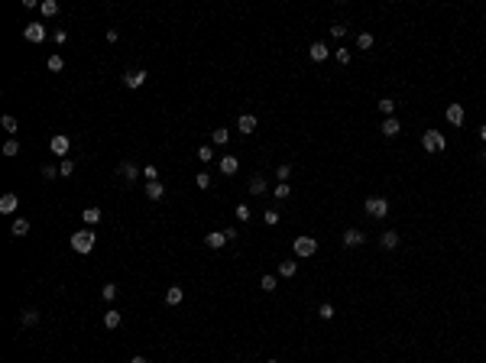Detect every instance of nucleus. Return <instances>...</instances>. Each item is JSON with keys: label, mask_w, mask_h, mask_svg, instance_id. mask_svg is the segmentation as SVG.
Wrapping results in <instances>:
<instances>
[{"label": "nucleus", "mask_w": 486, "mask_h": 363, "mask_svg": "<svg viewBox=\"0 0 486 363\" xmlns=\"http://www.w3.org/2000/svg\"><path fill=\"white\" fill-rule=\"evenodd\" d=\"M49 146H52V153H56V156H68V149H72V143H68V136H52V143H49Z\"/></svg>", "instance_id": "9d476101"}, {"label": "nucleus", "mask_w": 486, "mask_h": 363, "mask_svg": "<svg viewBox=\"0 0 486 363\" xmlns=\"http://www.w3.org/2000/svg\"><path fill=\"white\" fill-rule=\"evenodd\" d=\"M399 130H402V123L395 120V117H386V120H382V136H399Z\"/></svg>", "instance_id": "6ab92c4d"}, {"label": "nucleus", "mask_w": 486, "mask_h": 363, "mask_svg": "<svg viewBox=\"0 0 486 363\" xmlns=\"http://www.w3.org/2000/svg\"><path fill=\"white\" fill-rule=\"evenodd\" d=\"M237 127H240V133H253V130H256V117H253V114H240Z\"/></svg>", "instance_id": "aec40b11"}, {"label": "nucleus", "mask_w": 486, "mask_h": 363, "mask_svg": "<svg viewBox=\"0 0 486 363\" xmlns=\"http://www.w3.org/2000/svg\"><path fill=\"white\" fill-rule=\"evenodd\" d=\"M162 195H166V188H162V182H146V198H149V201H159Z\"/></svg>", "instance_id": "a211bd4d"}, {"label": "nucleus", "mask_w": 486, "mask_h": 363, "mask_svg": "<svg viewBox=\"0 0 486 363\" xmlns=\"http://www.w3.org/2000/svg\"><path fill=\"white\" fill-rule=\"evenodd\" d=\"M23 36L30 39V43H43V39H46V26L43 23H26Z\"/></svg>", "instance_id": "0eeeda50"}, {"label": "nucleus", "mask_w": 486, "mask_h": 363, "mask_svg": "<svg viewBox=\"0 0 486 363\" xmlns=\"http://www.w3.org/2000/svg\"><path fill=\"white\" fill-rule=\"evenodd\" d=\"M363 211L373 217V221H382V217L389 214V201H386V198H379V195H373V198H366V201H363Z\"/></svg>", "instance_id": "f03ea898"}, {"label": "nucleus", "mask_w": 486, "mask_h": 363, "mask_svg": "<svg viewBox=\"0 0 486 363\" xmlns=\"http://www.w3.org/2000/svg\"><path fill=\"white\" fill-rule=\"evenodd\" d=\"M46 65H49V72H62V68H65V59H62V56H49Z\"/></svg>", "instance_id": "2f4dec72"}, {"label": "nucleus", "mask_w": 486, "mask_h": 363, "mask_svg": "<svg viewBox=\"0 0 486 363\" xmlns=\"http://www.w3.org/2000/svg\"><path fill=\"white\" fill-rule=\"evenodd\" d=\"M182 298H185V292H182V285H169V292H166V305H182Z\"/></svg>", "instance_id": "2eb2a0df"}, {"label": "nucleus", "mask_w": 486, "mask_h": 363, "mask_svg": "<svg viewBox=\"0 0 486 363\" xmlns=\"http://www.w3.org/2000/svg\"><path fill=\"white\" fill-rule=\"evenodd\" d=\"M10 234L13 237H26V234H30V221H26V217H17L13 227H10Z\"/></svg>", "instance_id": "4be33fe9"}, {"label": "nucleus", "mask_w": 486, "mask_h": 363, "mask_svg": "<svg viewBox=\"0 0 486 363\" xmlns=\"http://www.w3.org/2000/svg\"><path fill=\"white\" fill-rule=\"evenodd\" d=\"M146 78H149V75L143 72V68H133V72H123V85H127V88H143V85H146Z\"/></svg>", "instance_id": "39448f33"}, {"label": "nucleus", "mask_w": 486, "mask_h": 363, "mask_svg": "<svg viewBox=\"0 0 486 363\" xmlns=\"http://www.w3.org/2000/svg\"><path fill=\"white\" fill-rule=\"evenodd\" d=\"M211 143H217V146H227V143H230V133H227V130H214V133H211Z\"/></svg>", "instance_id": "a878e982"}, {"label": "nucleus", "mask_w": 486, "mask_h": 363, "mask_svg": "<svg viewBox=\"0 0 486 363\" xmlns=\"http://www.w3.org/2000/svg\"><path fill=\"white\" fill-rule=\"evenodd\" d=\"M379 246L382 250H395V246H399V230H386V234L379 237Z\"/></svg>", "instance_id": "4468645a"}, {"label": "nucleus", "mask_w": 486, "mask_h": 363, "mask_svg": "<svg viewBox=\"0 0 486 363\" xmlns=\"http://www.w3.org/2000/svg\"><path fill=\"white\" fill-rule=\"evenodd\" d=\"M227 240H230L227 230H211V234L204 237V246H211V250H221V246L227 243Z\"/></svg>", "instance_id": "423d86ee"}, {"label": "nucleus", "mask_w": 486, "mask_h": 363, "mask_svg": "<svg viewBox=\"0 0 486 363\" xmlns=\"http://www.w3.org/2000/svg\"><path fill=\"white\" fill-rule=\"evenodd\" d=\"M444 117H447V123H454V127H463V117H467V114H463L460 104H450L447 111H444Z\"/></svg>", "instance_id": "1a4fd4ad"}, {"label": "nucleus", "mask_w": 486, "mask_h": 363, "mask_svg": "<svg viewBox=\"0 0 486 363\" xmlns=\"http://www.w3.org/2000/svg\"><path fill=\"white\" fill-rule=\"evenodd\" d=\"M334 56H337V62H340V65H350V59H353V52H350V49H344V46H340V49H337V52H334Z\"/></svg>", "instance_id": "72a5a7b5"}, {"label": "nucleus", "mask_w": 486, "mask_h": 363, "mask_svg": "<svg viewBox=\"0 0 486 363\" xmlns=\"http://www.w3.org/2000/svg\"><path fill=\"white\" fill-rule=\"evenodd\" d=\"M292 250H295L298 259H308V256H314V253H318V240H314V237H295Z\"/></svg>", "instance_id": "20e7f679"}, {"label": "nucleus", "mask_w": 486, "mask_h": 363, "mask_svg": "<svg viewBox=\"0 0 486 363\" xmlns=\"http://www.w3.org/2000/svg\"><path fill=\"white\" fill-rule=\"evenodd\" d=\"M357 46H360V49H373V33H360Z\"/></svg>", "instance_id": "473e14b6"}, {"label": "nucleus", "mask_w": 486, "mask_h": 363, "mask_svg": "<svg viewBox=\"0 0 486 363\" xmlns=\"http://www.w3.org/2000/svg\"><path fill=\"white\" fill-rule=\"evenodd\" d=\"M263 221L269 224V227H276V224H279V211H266V217H263Z\"/></svg>", "instance_id": "a18cd8bd"}, {"label": "nucleus", "mask_w": 486, "mask_h": 363, "mask_svg": "<svg viewBox=\"0 0 486 363\" xmlns=\"http://www.w3.org/2000/svg\"><path fill=\"white\" fill-rule=\"evenodd\" d=\"M198 159H201V162H211V159H214V149H211V146H201V149H198Z\"/></svg>", "instance_id": "58836bf2"}, {"label": "nucleus", "mask_w": 486, "mask_h": 363, "mask_svg": "<svg viewBox=\"0 0 486 363\" xmlns=\"http://www.w3.org/2000/svg\"><path fill=\"white\" fill-rule=\"evenodd\" d=\"M289 195H292V185H289V182H279V185H276V201H285Z\"/></svg>", "instance_id": "cd10ccee"}, {"label": "nucleus", "mask_w": 486, "mask_h": 363, "mask_svg": "<svg viewBox=\"0 0 486 363\" xmlns=\"http://www.w3.org/2000/svg\"><path fill=\"white\" fill-rule=\"evenodd\" d=\"M17 153H20V143L17 140H7L4 143V156H17Z\"/></svg>", "instance_id": "e433bc0d"}, {"label": "nucleus", "mask_w": 486, "mask_h": 363, "mask_svg": "<svg viewBox=\"0 0 486 363\" xmlns=\"http://www.w3.org/2000/svg\"><path fill=\"white\" fill-rule=\"evenodd\" d=\"M130 363H149V360H146V357H143V353H136V357H133V360H130Z\"/></svg>", "instance_id": "de8ad7c7"}, {"label": "nucleus", "mask_w": 486, "mask_h": 363, "mask_svg": "<svg viewBox=\"0 0 486 363\" xmlns=\"http://www.w3.org/2000/svg\"><path fill=\"white\" fill-rule=\"evenodd\" d=\"M308 56H311V62H324L327 56H331V49H327V43H311Z\"/></svg>", "instance_id": "9b49d317"}, {"label": "nucleus", "mask_w": 486, "mask_h": 363, "mask_svg": "<svg viewBox=\"0 0 486 363\" xmlns=\"http://www.w3.org/2000/svg\"><path fill=\"white\" fill-rule=\"evenodd\" d=\"M117 172H120L127 182H136V179H140V166H136V162H130V159H127V162H120Z\"/></svg>", "instance_id": "6e6552de"}, {"label": "nucleus", "mask_w": 486, "mask_h": 363, "mask_svg": "<svg viewBox=\"0 0 486 363\" xmlns=\"http://www.w3.org/2000/svg\"><path fill=\"white\" fill-rule=\"evenodd\" d=\"M20 324H23V327L39 324V308H23V314H20Z\"/></svg>", "instance_id": "ddd939ff"}, {"label": "nucleus", "mask_w": 486, "mask_h": 363, "mask_svg": "<svg viewBox=\"0 0 486 363\" xmlns=\"http://www.w3.org/2000/svg\"><path fill=\"white\" fill-rule=\"evenodd\" d=\"M237 169H240L237 156H224V159H221V172L224 175H237Z\"/></svg>", "instance_id": "f3484780"}, {"label": "nucleus", "mask_w": 486, "mask_h": 363, "mask_svg": "<svg viewBox=\"0 0 486 363\" xmlns=\"http://www.w3.org/2000/svg\"><path fill=\"white\" fill-rule=\"evenodd\" d=\"M43 179H59V166H43Z\"/></svg>", "instance_id": "c03bdc74"}, {"label": "nucleus", "mask_w": 486, "mask_h": 363, "mask_svg": "<svg viewBox=\"0 0 486 363\" xmlns=\"http://www.w3.org/2000/svg\"><path fill=\"white\" fill-rule=\"evenodd\" d=\"M331 36L344 39V36H347V26H344V23H334V26H331Z\"/></svg>", "instance_id": "37998d69"}, {"label": "nucleus", "mask_w": 486, "mask_h": 363, "mask_svg": "<svg viewBox=\"0 0 486 363\" xmlns=\"http://www.w3.org/2000/svg\"><path fill=\"white\" fill-rule=\"evenodd\" d=\"M17 208H20V198L13 195V191L0 198V211H4V214H17Z\"/></svg>", "instance_id": "f8f14e48"}, {"label": "nucleus", "mask_w": 486, "mask_h": 363, "mask_svg": "<svg viewBox=\"0 0 486 363\" xmlns=\"http://www.w3.org/2000/svg\"><path fill=\"white\" fill-rule=\"evenodd\" d=\"M392 111H395V101L382 98V101H379V114H382V117H392Z\"/></svg>", "instance_id": "c756f323"}, {"label": "nucleus", "mask_w": 486, "mask_h": 363, "mask_svg": "<svg viewBox=\"0 0 486 363\" xmlns=\"http://www.w3.org/2000/svg\"><path fill=\"white\" fill-rule=\"evenodd\" d=\"M237 217H240V221H250V208H246V204H237Z\"/></svg>", "instance_id": "49530a36"}, {"label": "nucleus", "mask_w": 486, "mask_h": 363, "mask_svg": "<svg viewBox=\"0 0 486 363\" xmlns=\"http://www.w3.org/2000/svg\"><path fill=\"white\" fill-rule=\"evenodd\" d=\"M480 140L486 143V123H483V127H480Z\"/></svg>", "instance_id": "09e8293b"}, {"label": "nucleus", "mask_w": 486, "mask_h": 363, "mask_svg": "<svg viewBox=\"0 0 486 363\" xmlns=\"http://www.w3.org/2000/svg\"><path fill=\"white\" fill-rule=\"evenodd\" d=\"M120 321H123L120 311H107V314H104V324H107V327H120Z\"/></svg>", "instance_id": "c85d7f7f"}, {"label": "nucleus", "mask_w": 486, "mask_h": 363, "mask_svg": "<svg viewBox=\"0 0 486 363\" xmlns=\"http://www.w3.org/2000/svg\"><path fill=\"white\" fill-rule=\"evenodd\" d=\"M72 250L75 253H91L94 250V230H78V234H72Z\"/></svg>", "instance_id": "7ed1b4c3"}, {"label": "nucleus", "mask_w": 486, "mask_h": 363, "mask_svg": "<svg viewBox=\"0 0 486 363\" xmlns=\"http://www.w3.org/2000/svg\"><path fill=\"white\" fill-rule=\"evenodd\" d=\"M295 272H298L295 259H282V263H279V276H282V279H292Z\"/></svg>", "instance_id": "412c9836"}, {"label": "nucleus", "mask_w": 486, "mask_h": 363, "mask_svg": "<svg viewBox=\"0 0 486 363\" xmlns=\"http://www.w3.org/2000/svg\"><path fill=\"white\" fill-rule=\"evenodd\" d=\"M0 127H4L7 133H17V130H20V123H17V117H10V114H7V117L0 120Z\"/></svg>", "instance_id": "7c9ffc66"}, {"label": "nucleus", "mask_w": 486, "mask_h": 363, "mask_svg": "<svg viewBox=\"0 0 486 363\" xmlns=\"http://www.w3.org/2000/svg\"><path fill=\"white\" fill-rule=\"evenodd\" d=\"M143 175H146V182H159V169H156V166H146Z\"/></svg>", "instance_id": "ea45409f"}, {"label": "nucleus", "mask_w": 486, "mask_h": 363, "mask_svg": "<svg viewBox=\"0 0 486 363\" xmlns=\"http://www.w3.org/2000/svg\"><path fill=\"white\" fill-rule=\"evenodd\" d=\"M75 172V159H62V166H59V175L65 179V175H72Z\"/></svg>", "instance_id": "f704fd0d"}, {"label": "nucleus", "mask_w": 486, "mask_h": 363, "mask_svg": "<svg viewBox=\"0 0 486 363\" xmlns=\"http://www.w3.org/2000/svg\"><path fill=\"white\" fill-rule=\"evenodd\" d=\"M195 185H198V188H201V191H204V188H208V185H211V175H208V172H198V179H195Z\"/></svg>", "instance_id": "79ce46f5"}, {"label": "nucleus", "mask_w": 486, "mask_h": 363, "mask_svg": "<svg viewBox=\"0 0 486 363\" xmlns=\"http://www.w3.org/2000/svg\"><path fill=\"white\" fill-rule=\"evenodd\" d=\"M39 13H43V17H56L59 4H56V0H43V4H39Z\"/></svg>", "instance_id": "b1692460"}, {"label": "nucleus", "mask_w": 486, "mask_h": 363, "mask_svg": "<svg viewBox=\"0 0 486 363\" xmlns=\"http://www.w3.org/2000/svg\"><path fill=\"white\" fill-rule=\"evenodd\" d=\"M421 146H425L428 153H444V149H447V140H444L441 130H425V133H421Z\"/></svg>", "instance_id": "f257e3e1"}, {"label": "nucleus", "mask_w": 486, "mask_h": 363, "mask_svg": "<svg viewBox=\"0 0 486 363\" xmlns=\"http://www.w3.org/2000/svg\"><path fill=\"white\" fill-rule=\"evenodd\" d=\"M366 240V237L363 234H360V230L357 227H350V230H344V246H360V243H363Z\"/></svg>", "instance_id": "dca6fc26"}, {"label": "nucleus", "mask_w": 486, "mask_h": 363, "mask_svg": "<svg viewBox=\"0 0 486 363\" xmlns=\"http://www.w3.org/2000/svg\"><path fill=\"white\" fill-rule=\"evenodd\" d=\"M263 191H266V179L263 175H253L250 179V195H263Z\"/></svg>", "instance_id": "5701e85b"}, {"label": "nucleus", "mask_w": 486, "mask_h": 363, "mask_svg": "<svg viewBox=\"0 0 486 363\" xmlns=\"http://www.w3.org/2000/svg\"><path fill=\"white\" fill-rule=\"evenodd\" d=\"M101 295H104L107 302H114V298H117V285H114V282H107L104 289H101Z\"/></svg>", "instance_id": "c9c22d12"}, {"label": "nucleus", "mask_w": 486, "mask_h": 363, "mask_svg": "<svg viewBox=\"0 0 486 363\" xmlns=\"http://www.w3.org/2000/svg\"><path fill=\"white\" fill-rule=\"evenodd\" d=\"M318 314H321L324 321H331V318H334V305H331V302H324V305L318 308Z\"/></svg>", "instance_id": "4c0bfd02"}, {"label": "nucleus", "mask_w": 486, "mask_h": 363, "mask_svg": "<svg viewBox=\"0 0 486 363\" xmlns=\"http://www.w3.org/2000/svg\"><path fill=\"white\" fill-rule=\"evenodd\" d=\"M81 217H85V224H98L101 221V208H85Z\"/></svg>", "instance_id": "393cba45"}, {"label": "nucleus", "mask_w": 486, "mask_h": 363, "mask_svg": "<svg viewBox=\"0 0 486 363\" xmlns=\"http://www.w3.org/2000/svg\"><path fill=\"white\" fill-rule=\"evenodd\" d=\"M276 285H279L276 276H263V279H259V289H263V292H276Z\"/></svg>", "instance_id": "bb28decb"}, {"label": "nucleus", "mask_w": 486, "mask_h": 363, "mask_svg": "<svg viewBox=\"0 0 486 363\" xmlns=\"http://www.w3.org/2000/svg\"><path fill=\"white\" fill-rule=\"evenodd\" d=\"M266 363H279V360H266Z\"/></svg>", "instance_id": "8fccbe9b"}, {"label": "nucleus", "mask_w": 486, "mask_h": 363, "mask_svg": "<svg viewBox=\"0 0 486 363\" xmlns=\"http://www.w3.org/2000/svg\"><path fill=\"white\" fill-rule=\"evenodd\" d=\"M276 175H279V182H289V175H292V166H285V162H282V166L276 169Z\"/></svg>", "instance_id": "a19ab883"}]
</instances>
